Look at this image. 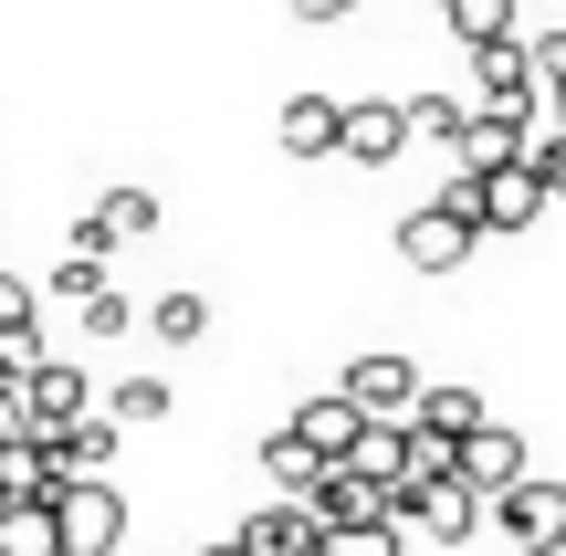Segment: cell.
Masks as SVG:
<instances>
[{"label": "cell", "instance_id": "6da1fadb", "mask_svg": "<svg viewBox=\"0 0 566 556\" xmlns=\"http://www.w3.org/2000/svg\"><path fill=\"white\" fill-rule=\"evenodd\" d=\"M472 242H483V221H472L462 200H430V210H409V221H399V263L409 273H462Z\"/></svg>", "mask_w": 566, "mask_h": 556}, {"label": "cell", "instance_id": "7a4b0ae2", "mask_svg": "<svg viewBox=\"0 0 566 556\" xmlns=\"http://www.w3.org/2000/svg\"><path fill=\"white\" fill-rule=\"evenodd\" d=\"M493 525H504L525 556H556L566 546V483H546V473L504 483V494H493Z\"/></svg>", "mask_w": 566, "mask_h": 556}, {"label": "cell", "instance_id": "3957f363", "mask_svg": "<svg viewBox=\"0 0 566 556\" xmlns=\"http://www.w3.org/2000/svg\"><path fill=\"white\" fill-rule=\"evenodd\" d=\"M53 525H63V556H116L126 494H116V483H63V494H53Z\"/></svg>", "mask_w": 566, "mask_h": 556}, {"label": "cell", "instance_id": "277c9868", "mask_svg": "<svg viewBox=\"0 0 566 556\" xmlns=\"http://www.w3.org/2000/svg\"><path fill=\"white\" fill-rule=\"evenodd\" d=\"M21 410H32V441H63L74 420H95V389H84V368H63V357H42V368L21 378Z\"/></svg>", "mask_w": 566, "mask_h": 556}, {"label": "cell", "instance_id": "5b68a950", "mask_svg": "<svg viewBox=\"0 0 566 556\" xmlns=\"http://www.w3.org/2000/svg\"><path fill=\"white\" fill-rule=\"evenodd\" d=\"M483 515H493V504L472 494L462 473H441V483H409V494H399V525H420V536H441V546H462Z\"/></svg>", "mask_w": 566, "mask_h": 556}, {"label": "cell", "instance_id": "8992f818", "mask_svg": "<svg viewBox=\"0 0 566 556\" xmlns=\"http://www.w3.org/2000/svg\"><path fill=\"white\" fill-rule=\"evenodd\" d=\"M462 179H472V168H462ZM535 210H546V179H535L525 158L472 179V221H483V231H535Z\"/></svg>", "mask_w": 566, "mask_h": 556}, {"label": "cell", "instance_id": "52a82bcc", "mask_svg": "<svg viewBox=\"0 0 566 556\" xmlns=\"http://www.w3.org/2000/svg\"><path fill=\"white\" fill-rule=\"evenodd\" d=\"M409 147V105L399 95H357L346 105V126H336V158H357V168H388Z\"/></svg>", "mask_w": 566, "mask_h": 556}, {"label": "cell", "instance_id": "ba28073f", "mask_svg": "<svg viewBox=\"0 0 566 556\" xmlns=\"http://www.w3.org/2000/svg\"><path fill=\"white\" fill-rule=\"evenodd\" d=\"M336 389L357 399L367 420H409V399H420V368H409V357H388V347H378V357H357V368H346Z\"/></svg>", "mask_w": 566, "mask_h": 556}, {"label": "cell", "instance_id": "9c48e42d", "mask_svg": "<svg viewBox=\"0 0 566 556\" xmlns=\"http://www.w3.org/2000/svg\"><path fill=\"white\" fill-rule=\"evenodd\" d=\"M514 158H525V116H504V105H472L462 137H451V168H472V179H483V168H514Z\"/></svg>", "mask_w": 566, "mask_h": 556}, {"label": "cell", "instance_id": "30bf717a", "mask_svg": "<svg viewBox=\"0 0 566 556\" xmlns=\"http://www.w3.org/2000/svg\"><path fill=\"white\" fill-rule=\"evenodd\" d=\"M336 473H357L367 494H409V420H367L357 452H346Z\"/></svg>", "mask_w": 566, "mask_h": 556}, {"label": "cell", "instance_id": "8fae6325", "mask_svg": "<svg viewBox=\"0 0 566 556\" xmlns=\"http://www.w3.org/2000/svg\"><path fill=\"white\" fill-rule=\"evenodd\" d=\"M283 431H294L304 452H325V462H346V452H357V431H367V410H357V399H346V389H325V399H304V410L283 420Z\"/></svg>", "mask_w": 566, "mask_h": 556}, {"label": "cell", "instance_id": "7c38bea8", "mask_svg": "<svg viewBox=\"0 0 566 556\" xmlns=\"http://www.w3.org/2000/svg\"><path fill=\"white\" fill-rule=\"evenodd\" d=\"M242 546H252V556H315V546H325V515L283 494V504H263V515L242 525Z\"/></svg>", "mask_w": 566, "mask_h": 556}, {"label": "cell", "instance_id": "4fadbf2b", "mask_svg": "<svg viewBox=\"0 0 566 556\" xmlns=\"http://www.w3.org/2000/svg\"><path fill=\"white\" fill-rule=\"evenodd\" d=\"M462 483H472V494H483V504L504 494V483H525V441H514L504 420H483V431L462 441Z\"/></svg>", "mask_w": 566, "mask_h": 556}, {"label": "cell", "instance_id": "5bb4252c", "mask_svg": "<svg viewBox=\"0 0 566 556\" xmlns=\"http://www.w3.org/2000/svg\"><path fill=\"white\" fill-rule=\"evenodd\" d=\"M336 126H346L336 95H283V158H336Z\"/></svg>", "mask_w": 566, "mask_h": 556}, {"label": "cell", "instance_id": "9a60e30c", "mask_svg": "<svg viewBox=\"0 0 566 556\" xmlns=\"http://www.w3.org/2000/svg\"><path fill=\"white\" fill-rule=\"evenodd\" d=\"M409 431H430V441H472V431H483V389H430V378H420V399H409Z\"/></svg>", "mask_w": 566, "mask_h": 556}, {"label": "cell", "instance_id": "2e32d148", "mask_svg": "<svg viewBox=\"0 0 566 556\" xmlns=\"http://www.w3.org/2000/svg\"><path fill=\"white\" fill-rule=\"evenodd\" d=\"M53 452H63V483H116V420H74Z\"/></svg>", "mask_w": 566, "mask_h": 556}, {"label": "cell", "instance_id": "e0dca14e", "mask_svg": "<svg viewBox=\"0 0 566 556\" xmlns=\"http://www.w3.org/2000/svg\"><path fill=\"white\" fill-rule=\"evenodd\" d=\"M263 473H273V494H294V504H315V483L336 473V462H325V452H304L294 431H273V441H263Z\"/></svg>", "mask_w": 566, "mask_h": 556}, {"label": "cell", "instance_id": "ac0fdd59", "mask_svg": "<svg viewBox=\"0 0 566 556\" xmlns=\"http://www.w3.org/2000/svg\"><path fill=\"white\" fill-rule=\"evenodd\" d=\"M0 556H63L53 494H32V504H0Z\"/></svg>", "mask_w": 566, "mask_h": 556}, {"label": "cell", "instance_id": "d6986e66", "mask_svg": "<svg viewBox=\"0 0 566 556\" xmlns=\"http://www.w3.org/2000/svg\"><path fill=\"white\" fill-rule=\"evenodd\" d=\"M95 231H105V242H147V231H158V200H147V189H105Z\"/></svg>", "mask_w": 566, "mask_h": 556}, {"label": "cell", "instance_id": "ffe728a7", "mask_svg": "<svg viewBox=\"0 0 566 556\" xmlns=\"http://www.w3.org/2000/svg\"><path fill=\"white\" fill-rule=\"evenodd\" d=\"M451 11V32L472 42V53H483V42H514V0H441Z\"/></svg>", "mask_w": 566, "mask_h": 556}, {"label": "cell", "instance_id": "44dd1931", "mask_svg": "<svg viewBox=\"0 0 566 556\" xmlns=\"http://www.w3.org/2000/svg\"><path fill=\"white\" fill-rule=\"evenodd\" d=\"M525 168H535V179H546V200H566V126L525 116Z\"/></svg>", "mask_w": 566, "mask_h": 556}, {"label": "cell", "instance_id": "7402d4cb", "mask_svg": "<svg viewBox=\"0 0 566 556\" xmlns=\"http://www.w3.org/2000/svg\"><path fill=\"white\" fill-rule=\"evenodd\" d=\"M325 556H399V525L357 515V525H325Z\"/></svg>", "mask_w": 566, "mask_h": 556}, {"label": "cell", "instance_id": "603a6c76", "mask_svg": "<svg viewBox=\"0 0 566 556\" xmlns=\"http://www.w3.org/2000/svg\"><path fill=\"white\" fill-rule=\"evenodd\" d=\"M147 326H158L168 347H200V336H210V305H200V294H158V315H147Z\"/></svg>", "mask_w": 566, "mask_h": 556}, {"label": "cell", "instance_id": "cb8c5ba5", "mask_svg": "<svg viewBox=\"0 0 566 556\" xmlns=\"http://www.w3.org/2000/svg\"><path fill=\"white\" fill-rule=\"evenodd\" d=\"M399 105H409V137H441V147L462 137V116H472V105H451V95H399Z\"/></svg>", "mask_w": 566, "mask_h": 556}, {"label": "cell", "instance_id": "d4e9b609", "mask_svg": "<svg viewBox=\"0 0 566 556\" xmlns=\"http://www.w3.org/2000/svg\"><path fill=\"white\" fill-rule=\"evenodd\" d=\"M53 294H63V305H95V294H105V263H95V252H63V263H53Z\"/></svg>", "mask_w": 566, "mask_h": 556}, {"label": "cell", "instance_id": "484cf974", "mask_svg": "<svg viewBox=\"0 0 566 556\" xmlns=\"http://www.w3.org/2000/svg\"><path fill=\"white\" fill-rule=\"evenodd\" d=\"M137 420H168V378H126L116 389V431H137Z\"/></svg>", "mask_w": 566, "mask_h": 556}, {"label": "cell", "instance_id": "4316f807", "mask_svg": "<svg viewBox=\"0 0 566 556\" xmlns=\"http://www.w3.org/2000/svg\"><path fill=\"white\" fill-rule=\"evenodd\" d=\"M126 326H137V305H126V294H116V284H105V294H95V305H84V336H126Z\"/></svg>", "mask_w": 566, "mask_h": 556}, {"label": "cell", "instance_id": "83f0119b", "mask_svg": "<svg viewBox=\"0 0 566 556\" xmlns=\"http://www.w3.org/2000/svg\"><path fill=\"white\" fill-rule=\"evenodd\" d=\"M525 63H535V84H566V32H535Z\"/></svg>", "mask_w": 566, "mask_h": 556}, {"label": "cell", "instance_id": "f1b7e54d", "mask_svg": "<svg viewBox=\"0 0 566 556\" xmlns=\"http://www.w3.org/2000/svg\"><path fill=\"white\" fill-rule=\"evenodd\" d=\"M32 315H42L32 284H21V273H0V326H32Z\"/></svg>", "mask_w": 566, "mask_h": 556}, {"label": "cell", "instance_id": "f546056e", "mask_svg": "<svg viewBox=\"0 0 566 556\" xmlns=\"http://www.w3.org/2000/svg\"><path fill=\"white\" fill-rule=\"evenodd\" d=\"M11 441H32V410H21V389L0 378V452H11Z\"/></svg>", "mask_w": 566, "mask_h": 556}, {"label": "cell", "instance_id": "4dcf8cb0", "mask_svg": "<svg viewBox=\"0 0 566 556\" xmlns=\"http://www.w3.org/2000/svg\"><path fill=\"white\" fill-rule=\"evenodd\" d=\"M283 11H294V21H346L357 0H283Z\"/></svg>", "mask_w": 566, "mask_h": 556}, {"label": "cell", "instance_id": "1f68e13d", "mask_svg": "<svg viewBox=\"0 0 566 556\" xmlns=\"http://www.w3.org/2000/svg\"><path fill=\"white\" fill-rule=\"evenodd\" d=\"M200 556H252V546H242V536H221V546H200Z\"/></svg>", "mask_w": 566, "mask_h": 556}, {"label": "cell", "instance_id": "d6a6232c", "mask_svg": "<svg viewBox=\"0 0 566 556\" xmlns=\"http://www.w3.org/2000/svg\"><path fill=\"white\" fill-rule=\"evenodd\" d=\"M546 126H566V84H556V116H546Z\"/></svg>", "mask_w": 566, "mask_h": 556}, {"label": "cell", "instance_id": "836d02e7", "mask_svg": "<svg viewBox=\"0 0 566 556\" xmlns=\"http://www.w3.org/2000/svg\"><path fill=\"white\" fill-rule=\"evenodd\" d=\"M315 556H325V546H315Z\"/></svg>", "mask_w": 566, "mask_h": 556}]
</instances>
